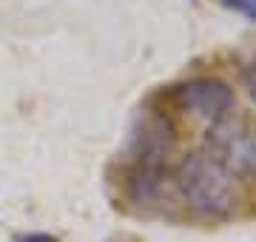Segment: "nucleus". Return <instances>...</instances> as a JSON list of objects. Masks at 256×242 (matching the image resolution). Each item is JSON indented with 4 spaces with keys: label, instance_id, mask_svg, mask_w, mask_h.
<instances>
[{
    "label": "nucleus",
    "instance_id": "nucleus-4",
    "mask_svg": "<svg viewBox=\"0 0 256 242\" xmlns=\"http://www.w3.org/2000/svg\"><path fill=\"white\" fill-rule=\"evenodd\" d=\"M228 3L236 12H242V14H248L250 20H256V0H228Z\"/></svg>",
    "mask_w": 256,
    "mask_h": 242
},
{
    "label": "nucleus",
    "instance_id": "nucleus-1",
    "mask_svg": "<svg viewBox=\"0 0 256 242\" xmlns=\"http://www.w3.org/2000/svg\"><path fill=\"white\" fill-rule=\"evenodd\" d=\"M176 188L194 211L222 216L234 208L230 171L210 151H194L176 168Z\"/></svg>",
    "mask_w": 256,
    "mask_h": 242
},
{
    "label": "nucleus",
    "instance_id": "nucleus-2",
    "mask_svg": "<svg viewBox=\"0 0 256 242\" xmlns=\"http://www.w3.org/2000/svg\"><path fill=\"white\" fill-rule=\"evenodd\" d=\"M174 102L176 108L191 117H200L214 128L216 122H222L234 108V94H230L228 83H222L216 77H196L188 83L174 88Z\"/></svg>",
    "mask_w": 256,
    "mask_h": 242
},
{
    "label": "nucleus",
    "instance_id": "nucleus-5",
    "mask_svg": "<svg viewBox=\"0 0 256 242\" xmlns=\"http://www.w3.org/2000/svg\"><path fill=\"white\" fill-rule=\"evenodd\" d=\"M18 242H57L54 236H48V234H28V236H23V240Z\"/></svg>",
    "mask_w": 256,
    "mask_h": 242
},
{
    "label": "nucleus",
    "instance_id": "nucleus-3",
    "mask_svg": "<svg viewBox=\"0 0 256 242\" xmlns=\"http://www.w3.org/2000/svg\"><path fill=\"white\" fill-rule=\"evenodd\" d=\"M245 88H248V94H250V100L256 102V57L245 68Z\"/></svg>",
    "mask_w": 256,
    "mask_h": 242
}]
</instances>
